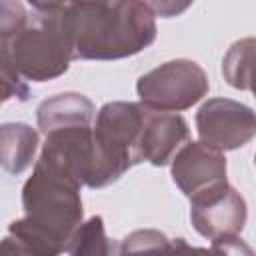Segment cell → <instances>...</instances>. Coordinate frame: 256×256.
Returning <instances> with one entry per match:
<instances>
[{
  "mask_svg": "<svg viewBox=\"0 0 256 256\" xmlns=\"http://www.w3.org/2000/svg\"><path fill=\"white\" fill-rule=\"evenodd\" d=\"M56 10L72 60H120L156 40L148 2H66Z\"/></svg>",
  "mask_w": 256,
  "mask_h": 256,
  "instance_id": "cell-1",
  "label": "cell"
},
{
  "mask_svg": "<svg viewBox=\"0 0 256 256\" xmlns=\"http://www.w3.org/2000/svg\"><path fill=\"white\" fill-rule=\"evenodd\" d=\"M80 188L68 176L36 160L32 176L22 186L24 216L10 222L8 234L60 256L82 224Z\"/></svg>",
  "mask_w": 256,
  "mask_h": 256,
  "instance_id": "cell-2",
  "label": "cell"
},
{
  "mask_svg": "<svg viewBox=\"0 0 256 256\" xmlns=\"http://www.w3.org/2000/svg\"><path fill=\"white\" fill-rule=\"evenodd\" d=\"M28 10L26 26L2 42L0 50L24 80L48 82L70 68L72 52L60 26L56 4L34 2Z\"/></svg>",
  "mask_w": 256,
  "mask_h": 256,
  "instance_id": "cell-3",
  "label": "cell"
},
{
  "mask_svg": "<svg viewBox=\"0 0 256 256\" xmlns=\"http://www.w3.org/2000/svg\"><path fill=\"white\" fill-rule=\"evenodd\" d=\"M146 108L140 102L104 104L92 126L104 186L114 184L126 170L140 164V134Z\"/></svg>",
  "mask_w": 256,
  "mask_h": 256,
  "instance_id": "cell-4",
  "label": "cell"
},
{
  "mask_svg": "<svg viewBox=\"0 0 256 256\" xmlns=\"http://www.w3.org/2000/svg\"><path fill=\"white\" fill-rule=\"evenodd\" d=\"M210 82L204 68L188 58L168 60L136 82L140 104L152 112H182L208 94Z\"/></svg>",
  "mask_w": 256,
  "mask_h": 256,
  "instance_id": "cell-5",
  "label": "cell"
},
{
  "mask_svg": "<svg viewBox=\"0 0 256 256\" xmlns=\"http://www.w3.org/2000/svg\"><path fill=\"white\" fill-rule=\"evenodd\" d=\"M196 130L200 142L224 152L248 144L256 132V120L250 106L230 98H210L196 112Z\"/></svg>",
  "mask_w": 256,
  "mask_h": 256,
  "instance_id": "cell-6",
  "label": "cell"
},
{
  "mask_svg": "<svg viewBox=\"0 0 256 256\" xmlns=\"http://www.w3.org/2000/svg\"><path fill=\"white\" fill-rule=\"evenodd\" d=\"M246 200L228 182L212 186L190 198V222L194 230L208 238L240 234L246 224Z\"/></svg>",
  "mask_w": 256,
  "mask_h": 256,
  "instance_id": "cell-7",
  "label": "cell"
},
{
  "mask_svg": "<svg viewBox=\"0 0 256 256\" xmlns=\"http://www.w3.org/2000/svg\"><path fill=\"white\" fill-rule=\"evenodd\" d=\"M174 184L188 196H196L226 180V158L222 152L198 142H186L170 160Z\"/></svg>",
  "mask_w": 256,
  "mask_h": 256,
  "instance_id": "cell-8",
  "label": "cell"
},
{
  "mask_svg": "<svg viewBox=\"0 0 256 256\" xmlns=\"http://www.w3.org/2000/svg\"><path fill=\"white\" fill-rule=\"evenodd\" d=\"M190 130L180 114L152 112L146 108L144 126L140 134V158L152 166H166L172 156L184 146Z\"/></svg>",
  "mask_w": 256,
  "mask_h": 256,
  "instance_id": "cell-9",
  "label": "cell"
},
{
  "mask_svg": "<svg viewBox=\"0 0 256 256\" xmlns=\"http://www.w3.org/2000/svg\"><path fill=\"white\" fill-rule=\"evenodd\" d=\"M96 108L92 100L80 92L54 94L40 102L36 108V122L40 132L46 136L60 128L92 126Z\"/></svg>",
  "mask_w": 256,
  "mask_h": 256,
  "instance_id": "cell-10",
  "label": "cell"
},
{
  "mask_svg": "<svg viewBox=\"0 0 256 256\" xmlns=\"http://www.w3.org/2000/svg\"><path fill=\"white\" fill-rule=\"evenodd\" d=\"M38 132L24 122L0 124V168L8 174H22L34 162Z\"/></svg>",
  "mask_w": 256,
  "mask_h": 256,
  "instance_id": "cell-11",
  "label": "cell"
},
{
  "mask_svg": "<svg viewBox=\"0 0 256 256\" xmlns=\"http://www.w3.org/2000/svg\"><path fill=\"white\" fill-rule=\"evenodd\" d=\"M68 256H118V244L106 236L102 216H90L70 240Z\"/></svg>",
  "mask_w": 256,
  "mask_h": 256,
  "instance_id": "cell-12",
  "label": "cell"
},
{
  "mask_svg": "<svg viewBox=\"0 0 256 256\" xmlns=\"http://www.w3.org/2000/svg\"><path fill=\"white\" fill-rule=\"evenodd\" d=\"M252 62H254V38H242L234 42L224 60L222 74L232 88L250 90L252 88Z\"/></svg>",
  "mask_w": 256,
  "mask_h": 256,
  "instance_id": "cell-13",
  "label": "cell"
},
{
  "mask_svg": "<svg viewBox=\"0 0 256 256\" xmlns=\"http://www.w3.org/2000/svg\"><path fill=\"white\" fill-rule=\"evenodd\" d=\"M30 96V88L24 82V78L14 70V66L8 62L4 52L0 50V106L8 100L26 102Z\"/></svg>",
  "mask_w": 256,
  "mask_h": 256,
  "instance_id": "cell-14",
  "label": "cell"
},
{
  "mask_svg": "<svg viewBox=\"0 0 256 256\" xmlns=\"http://www.w3.org/2000/svg\"><path fill=\"white\" fill-rule=\"evenodd\" d=\"M30 10L22 2H0V44L10 40L28 22Z\"/></svg>",
  "mask_w": 256,
  "mask_h": 256,
  "instance_id": "cell-15",
  "label": "cell"
},
{
  "mask_svg": "<svg viewBox=\"0 0 256 256\" xmlns=\"http://www.w3.org/2000/svg\"><path fill=\"white\" fill-rule=\"evenodd\" d=\"M0 256H56V254L46 252L40 246L28 242L24 238H18L14 234H6L0 240Z\"/></svg>",
  "mask_w": 256,
  "mask_h": 256,
  "instance_id": "cell-16",
  "label": "cell"
},
{
  "mask_svg": "<svg viewBox=\"0 0 256 256\" xmlns=\"http://www.w3.org/2000/svg\"><path fill=\"white\" fill-rule=\"evenodd\" d=\"M210 252L212 256H254L252 248L240 238V234L214 238Z\"/></svg>",
  "mask_w": 256,
  "mask_h": 256,
  "instance_id": "cell-17",
  "label": "cell"
},
{
  "mask_svg": "<svg viewBox=\"0 0 256 256\" xmlns=\"http://www.w3.org/2000/svg\"><path fill=\"white\" fill-rule=\"evenodd\" d=\"M162 256H212V252L208 248L190 246L184 238H170Z\"/></svg>",
  "mask_w": 256,
  "mask_h": 256,
  "instance_id": "cell-18",
  "label": "cell"
}]
</instances>
